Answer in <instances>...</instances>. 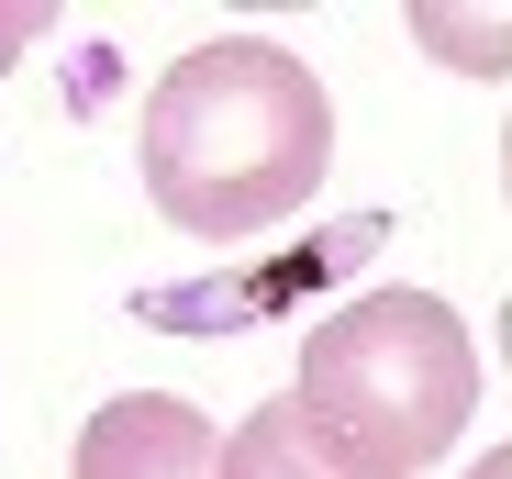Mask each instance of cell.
Instances as JSON below:
<instances>
[{
	"mask_svg": "<svg viewBox=\"0 0 512 479\" xmlns=\"http://www.w3.org/2000/svg\"><path fill=\"white\" fill-rule=\"evenodd\" d=\"M145 201L201 234V246H245V234L290 223L323 168H334V101L323 78L268 45V34H223V45H190L179 67L145 90Z\"/></svg>",
	"mask_w": 512,
	"mask_h": 479,
	"instance_id": "6da1fadb",
	"label": "cell"
},
{
	"mask_svg": "<svg viewBox=\"0 0 512 479\" xmlns=\"http://www.w3.org/2000/svg\"><path fill=\"white\" fill-rule=\"evenodd\" d=\"M301 402L379 479H423L479 424V346L435 290H368L301 335Z\"/></svg>",
	"mask_w": 512,
	"mask_h": 479,
	"instance_id": "7a4b0ae2",
	"label": "cell"
},
{
	"mask_svg": "<svg viewBox=\"0 0 512 479\" xmlns=\"http://www.w3.org/2000/svg\"><path fill=\"white\" fill-rule=\"evenodd\" d=\"M379 234H390V212H357V223H334V234H301V257L256 268V279H167V290H134V324H156V335H245V324H268V312H290L301 290L346 279Z\"/></svg>",
	"mask_w": 512,
	"mask_h": 479,
	"instance_id": "3957f363",
	"label": "cell"
},
{
	"mask_svg": "<svg viewBox=\"0 0 512 479\" xmlns=\"http://www.w3.org/2000/svg\"><path fill=\"white\" fill-rule=\"evenodd\" d=\"M223 457H234V435H212L201 402H179V390H123V402H101L78 424L67 479H223Z\"/></svg>",
	"mask_w": 512,
	"mask_h": 479,
	"instance_id": "277c9868",
	"label": "cell"
},
{
	"mask_svg": "<svg viewBox=\"0 0 512 479\" xmlns=\"http://www.w3.org/2000/svg\"><path fill=\"white\" fill-rule=\"evenodd\" d=\"M223 479H379L346 435H334L301 390H279V402H256L245 424H234V457H223Z\"/></svg>",
	"mask_w": 512,
	"mask_h": 479,
	"instance_id": "5b68a950",
	"label": "cell"
},
{
	"mask_svg": "<svg viewBox=\"0 0 512 479\" xmlns=\"http://www.w3.org/2000/svg\"><path fill=\"white\" fill-rule=\"evenodd\" d=\"M412 34L435 45V56H457L468 78H501V67H512V23H457V12H412Z\"/></svg>",
	"mask_w": 512,
	"mask_h": 479,
	"instance_id": "8992f818",
	"label": "cell"
},
{
	"mask_svg": "<svg viewBox=\"0 0 512 479\" xmlns=\"http://www.w3.org/2000/svg\"><path fill=\"white\" fill-rule=\"evenodd\" d=\"M468 479H512V446H490V457H479V468H468Z\"/></svg>",
	"mask_w": 512,
	"mask_h": 479,
	"instance_id": "52a82bcc",
	"label": "cell"
}]
</instances>
